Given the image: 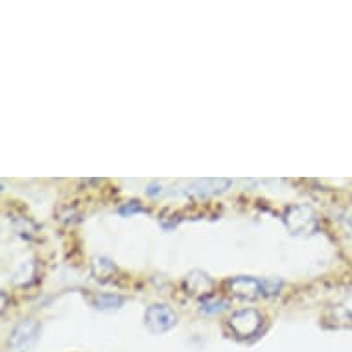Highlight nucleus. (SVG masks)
<instances>
[{"label":"nucleus","instance_id":"423d86ee","mask_svg":"<svg viewBox=\"0 0 352 352\" xmlns=\"http://www.w3.org/2000/svg\"><path fill=\"white\" fill-rule=\"evenodd\" d=\"M229 186H231V181L229 179H199L194 181V183L186 188L185 194L186 196H194L201 199V197L221 194V192H226Z\"/></svg>","mask_w":352,"mask_h":352},{"label":"nucleus","instance_id":"ddd939ff","mask_svg":"<svg viewBox=\"0 0 352 352\" xmlns=\"http://www.w3.org/2000/svg\"><path fill=\"white\" fill-rule=\"evenodd\" d=\"M262 286H264V295L278 294V289L283 288V280L280 278H264Z\"/></svg>","mask_w":352,"mask_h":352},{"label":"nucleus","instance_id":"4468645a","mask_svg":"<svg viewBox=\"0 0 352 352\" xmlns=\"http://www.w3.org/2000/svg\"><path fill=\"white\" fill-rule=\"evenodd\" d=\"M161 188H162V186L159 185V183H151V185L148 186V190H146V192H148V196L155 197L157 194H161Z\"/></svg>","mask_w":352,"mask_h":352},{"label":"nucleus","instance_id":"1a4fd4ad","mask_svg":"<svg viewBox=\"0 0 352 352\" xmlns=\"http://www.w3.org/2000/svg\"><path fill=\"white\" fill-rule=\"evenodd\" d=\"M91 273H93V277L98 280V283L105 284V283H111L113 278L116 277V270L115 262H111L109 258H105V256H96L93 258L91 262Z\"/></svg>","mask_w":352,"mask_h":352},{"label":"nucleus","instance_id":"f03ea898","mask_svg":"<svg viewBox=\"0 0 352 352\" xmlns=\"http://www.w3.org/2000/svg\"><path fill=\"white\" fill-rule=\"evenodd\" d=\"M41 336V324L34 319H24L13 327L8 338L10 352H30Z\"/></svg>","mask_w":352,"mask_h":352},{"label":"nucleus","instance_id":"9d476101","mask_svg":"<svg viewBox=\"0 0 352 352\" xmlns=\"http://www.w3.org/2000/svg\"><path fill=\"white\" fill-rule=\"evenodd\" d=\"M126 302V299L122 295L116 294H96L93 297V306L96 310L102 312H109V310H118Z\"/></svg>","mask_w":352,"mask_h":352},{"label":"nucleus","instance_id":"0eeeda50","mask_svg":"<svg viewBox=\"0 0 352 352\" xmlns=\"http://www.w3.org/2000/svg\"><path fill=\"white\" fill-rule=\"evenodd\" d=\"M323 327L327 329H352V312L345 306H332L324 312Z\"/></svg>","mask_w":352,"mask_h":352},{"label":"nucleus","instance_id":"39448f33","mask_svg":"<svg viewBox=\"0 0 352 352\" xmlns=\"http://www.w3.org/2000/svg\"><path fill=\"white\" fill-rule=\"evenodd\" d=\"M227 288L234 297H240V299H256L260 295H264V286H262V280L254 277H245V275H240V277H234L231 280H227Z\"/></svg>","mask_w":352,"mask_h":352},{"label":"nucleus","instance_id":"9b49d317","mask_svg":"<svg viewBox=\"0 0 352 352\" xmlns=\"http://www.w3.org/2000/svg\"><path fill=\"white\" fill-rule=\"evenodd\" d=\"M227 302L221 299H212V297H205L201 302V310L208 316H212V314H218L221 310H226Z\"/></svg>","mask_w":352,"mask_h":352},{"label":"nucleus","instance_id":"2eb2a0df","mask_svg":"<svg viewBox=\"0 0 352 352\" xmlns=\"http://www.w3.org/2000/svg\"><path fill=\"white\" fill-rule=\"evenodd\" d=\"M349 226H351V229H352V216H351V218H349Z\"/></svg>","mask_w":352,"mask_h":352},{"label":"nucleus","instance_id":"6e6552de","mask_svg":"<svg viewBox=\"0 0 352 352\" xmlns=\"http://www.w3.org/2000/svg\"><path fill=\"white\" fill-rule=\"evenodd\" d=\"M185 286L192 295H199V297H203V295H207L208 292L212 289L214 283L212 278L208 277L205 272H201V270H192V272L186 275Z\"/></svg>","mask_w":352,"mask_h":352},{"label":"nucleus","instance_id":"f8f14e48","mask_svg":"<svg viewBox=\"0 0 352 352\" xmlns=\"http://www.w3.org/2000/svg\"><path fill=\"white\" fill-rule=\"evenodd\" d=\"M139 212H148L139 201H129L126 203L124 207L118 208V214L120 216H133V214H139Z\"/></svg>","mask_w":352,"mask_h":352},{"label":"nucleus","instance_id":"f257e3e1","mask_svg":"<svg viewBox=\"0 0 352 352\" xmlns=\"http://www.w3.org/2000/svg\"><path fill=\"white\" fill-rule=\"evenodd\" d=\"M284 226L294 236H306L318 231V216L310 205H294L286 208Z\"/></svg>","mask_w":352,"mask_h":352},{"label":"nucleus","instance_id":"7ed1b4c3","mask_svg":"<svg viewBox=\"0 0 352 352\" xmlns=\"http://www.w3.org/2000/svg\"><path fill=\"white\" fill-rule=\"evenodd\" d=\"M144 324L151 334H166L177 324V314L168 305H151L144 314Z\"/></svg>","mask_w":352,"mask_h":352},{"label":"nucleus","instance_id":"20e7f679","mask_svg":"<svg viewBox=\"0 0 352 352\" xmlns=\"http://www.w3.org/2000/svg\"><path fill=\"white\" fill-rule=\"evenodd\" d=\"M229 327H231L232 334L236 336V338L248 340V338L254 336L260 330V327H262V316L254 308H245V310L232 314V318L229 319Z\"/></svg>","mask_w":352,"mask_h":352}]
</instances>
